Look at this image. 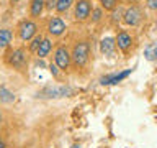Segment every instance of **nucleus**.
I'll return each mask as SVG.
<instances>
[{"label": "nucleus", "mask_w": 157, "mask_h": 148, "mask_svg": "<svg viewBox=\"0 0 157 148\" xmlns=\"http://www.w3.org/2000/svg\"><path fill=\"white\" fill-rule=\"evenodd\" d=\"M72 61L77 68H82L85 66L87 61H88V56H90V44L87 41H78L75 43V46L72 49Z\"/></svg>", "instance_id": "obj_1"}, {"label": "nucleus", "mask_w": 157, "mask_h": 148, "mask_svg": "<svg viewBox=\"0 0 157 148\" xmlns=\"http://www.w3.org/2000/svg\"><path fill=\"white\" fill-rule=\"evenodd\" d=\"M36 31H38V27H36L34 22H31V20L23 22L21 25H20V28H18V35H20V38H21L23 41L33 39L34 36H36Z\"/></svg>", "instance_id": "obj_2"}, {"label": "nucleus", "mask_w": 157, "mask_h": 148, "mask_svg": "<svg viewBox=\"0 0 157 148\" xmlns=\"http://www.w3.org/2000/svg\"><path fill=\"white\" fill-rule=\"evenodd\" d=\"M71 59L72 56L66 46H59L56 49V53H54V61H56V66L59 69H67L69 64H71Z\"/></svg>", "instance_id": "obj_3"}, {"label": "nucleus", "mask_w": 157, "mask_h": 148, "mask_svg": "<svg viewBox=\"0 0 157 148\" xmlns=\"http://www.w3.org/2000/svg\"><path fill=\"white\" fill-rule=\"evenodd\" d=\"M92 12V3L88 0H78L75 3V10H74V17H75L77 22H83L90 17Z\"/></svg>", "instance_id": "obj_4"}, {"label": "nucleus", "mask_w": 157, "mask_h": 148, "mask_svg": "<svg viewBox=\"0 0 157 148\" xmlns=\"http://www.w3.org/2000/svg\"><path fill=\"white\" fill-rule=\"evenodd\" d=\"M72 94V89L67 86H49L41 91V96L44 97H67Z\"/></svg>", "instance_id": "obj_5"}, {"label": "nucleus", "mask_w": 157, "mask_h": 148, "mask_svg": "<svg viewBox=\"0 0 157 148\" xmlns=\"http://www.w3.org/2000/svg\"><path fill=\"white\" fill-rule=\"evenodd\" d=\"M123 20H124V23L129 25V27H136V25L141 22V10L137 7H129L124 13H123Z\"/></svg>", "instance_id": "obj_6"}, {"label": "nucleus", "mask_w": 157, "mask_h": 148, "mask_svg": "<svg viewBox=\"0 0 157 148\" xmlns=\"http://www.w3.org/2000/svg\"><path fill=\"white\" fill-rule=\"evenodd\" d=\"M48 31H49V35H52V36H61V35L66 31V23H64L59 17H54V18L49 20V23H48Z\"/></svg>", "instance_id": "obj_7"}, {"label": "nucleus", "mask_w": 157, "mask_h": 148, "mask_svg": "<svg viewBox=\"0 0 157 148\" xmlns=\"http://www.w3.org/2000/svg\"><path fill=\"white\" fill-rule=\"evenodd\" d=\"M25 61H26V53H25L23 48L13 49V51L10 53V56H8V63L12 64L13 68H21L25 64Z\"/></svg>", "instance_id": "obj_8"}, {"label": "nucleus", "mask_w": 157, "mask_h": 148, "mask_svg": "<svg viewBox=\"0 0 157 148\" xmlns=\"http://www.w3.org/2000/svg\"><path fill=\"white\" fill-rule=\"evenodd\" d=\"M115 39H116V46L120 48L121 51H128V49L131 48L132 39H131V35H128L126 31H120Z\"/></svg>", "instance_id": "obj_9"}, {"label": "nucleus", "mask_w": 157, "mask_h": 148, "mask_svg": "<svg viewBox=\"0 0 157 148\" xmlns=\"http://www.w3.org/2000/svg\"><path fill=\"white\" fill-rule=\"evenodd\" d=\"M129 74H131V69H126V71H123L120 74H113V76L101 77V84L103 86H105V84H118V82H121L123 79H126Z\"/></svg>", "instance_id": "obj_10"}, {"label": "nucleus", "mask_w": 157, "mask_h": 148, "mask_svg": "<svg viewBox=\"0 0 157 148\" xmlns=\"http://www.w3.org/2000/svg\"><path fill=\"white\" fill-rule=\"evenodd\" d=\"M115 48H116V39L111 36H106L100 41V49L103 54H113Z\"/></svg>", "instance_id": "obj_11"}, {"label": "nucleus", "mask_w": 157, "mask_h": 148, "mask_svg": "<svg viewBox=\"0 0 157 148\" xmlns=\"http://www.w3.org/2000/svg\"><path fill=\"white\" fill-rule=\"evenodd\" d=\"M43 10H44V0H31V3H29V15L33 18L41 17Z\"/></svg>", "instance_id": "obj_12"}, {"label": "nucleus", "mask_w": 157, "mask_h": 148, "mask_svg": "<svg viewBox=\"0 0 157 148\" xmlns=\"http://www.w3.org/2000/svg\"><path fill=\"white\" fill-rule=\"evenodd\" d=\"M51 49H52V43H51V39L43 38V41H41V44H39V48H38L36 54H38L39 58H46L48 54L51 53Z\"/></svg>", "instance_id": "obj_13"}, {"label": "nucleus", "mask_w": 157, "mask_h": 148, "mask_svg": "<svg viewBox=\"0 0 157 148\" xmlns=\"http://www.w3.org/2000/svg\"><path fill=\"white\" fill-rule=\"evenodd\" d=\"M12 38H13L12 30H7V28L0 30V48H7L12 43Z\"/></svg>", "instance_id": "obj_14"}, {"label": "nucleus", "mask_w": 157, "mask_h": 148, "mask_svg": "<svg viewBox=\"0 0 157 148\" xmlns=\"http://www.w3.org/2000/svg\"><path fill=\"white\" fill-rule=\"evenodd\" d=\"M144 56L149 61H155L157 59V43H151L149 46L144 49Z\"/></svg>", "instance_id": "obj_15"}, {"label": "nucleus", "mask_w": 157, "mask_h": 148, "mask_svg": "<svg viewBox=\"0 0 157 148\" xmlns=\"http://www.w3.org/2000/svg\"><path fill=\"white\" fill-rule=\"evenodd\" d=\"M74 0H57V5H56V12L57 13H66L69 8L72 7Z\"/></svg>", "instance_id": "obj_16"}, {"label": "nucleus", "mask_w": 157, "mask_h": 148, "mask_svg": "<svg viewBox=\"0 0 157 148\" xmlns=\"http://www.w3.org/2000/svg\"><path fill=\"white\" fill-rule=\"evenodd\" d=\"M15 101V96L13 92H10L8 89L5 87H0V102H5V104H10Z\"/></svg>", "instance_id": "obj_17"}, {"label": "nucleus", "mask_w": 157, "mask_h": 148, "mask_svg": "<svg viewBox=\"0 0 157 148\" xmlns=\"http://www.w3.org/2000/svg\"><path fill=\"white\" fill-rule=\"evenodd\" d=\"M100 3H101V8L105 10H115L118 0H100Z\"/></svg>", "instance_id": "obj_18"}, {"label": "nucleus", "mask_w": 157, "mask_h": 148, "mask_svg": "<svg viewBox=\"0 0 157 148\" xmlns=\"http://www.w3.org/2000/svg\"><path fill=\"white\" fill-rule=\"evenodd\" d=\"M41 41H43V36H41V35H36V36L33 38L31 44H29V49H31V51H38V48H39V44H41Z\"/></svg>", "instance_id": "obj_19"}, {"label": "nucleus", "mask_w": 157, "mask_h": 148, "mask_svg": "<svg viewBox=\"0 0 157 148\" xmlns=\"http://www.w3.org/2000/svg\"><path fill=\"white\" fill-rule=\"evenodd\" d=\"M56 5H57V0H44V8H48V10L56 8Z\"/></svg>", "instance_id": "obj_20"}, {"label": "nucleus", "mask_w": 157, "mask_h": 148, "mask_svg": "<svg viewBox=\"0 0 157 148\" xmlns=\"http://www.w3.org/2000/svg\"><path fill=\"white\" fill-rule=\"evenodd\" d=\"M92 13H93V17H92V20H93V22H98V20L101 18V8H95Z\"/></svg>", "instance_id": "obj_21"}, {"label": "nucleus", "mask_w": 157, "mask_h": 148, "mask_svg": "<svg viewBox=\"0 0 157 148\" xmlns=\"http://www.w3.org/2000/svg\"><path fill=\"white\" fill-rule=\"evenodd\" d=\"M146 3L151 10H157V0H146Z\"/></svg>", "instance_id": "obj_22"}, {"label": "nucleus", "mask_w": 157, "mask_h": 148, "mask_svg": "<svg viewBox=\"0 0 157 148\" xmlns=\"http://www.w3.org/2000/svg\"><path fill=\"white\" fill-rule=\"evenodd\" d=\"M49 69H51V72L54 74V76H59V71H57V68L54 66V64H51V66H49Z\"/></svg>", "instance_id": "obj_23"}, {"label": "nucleus", "mask_w": 157, "mask_h": 148, "mask_svg": "<svg viewBox=\"0 0 157 148\" xmlns=\"http://www.w3.org/2000/svg\"><path fill=\"white\" fill-rule=\"evenodd\" d=\"M72 148H82V145H78V143H74Z\"/></svg>", "instance_id": "obj_24"}, {"label": "nucleus", "mask_w": 157, "mask_h": 148, "mask_svg": "<svg viewBox=\"0 0 157 148\" xmlns=\"http://www.w3.org/2000/svg\"><path fill=\"white\" fill-rule=\"evenodd\" d=\"M0 148H5V145H3V142H2V138H0Z\"/></svg>", "instance_id": "obj_25"}, {"label": "nucleus", "mask_w": 157, "mask_h": 148, "mask_svg": "<svg viewBox=\"0 0 157 148\" xmlns=\"http://www.w3.org/2000/svg\"><path fill=\"white\" fill-rule=\"evenodd\" d=\"M10 2H12V3H18L20 0H10Z\"/></svg>", "instance_id": "obj_26"}, {"label": "nucleus", "mask_w": 157, "mask_h": 148, "mask_svg": "<svg viewBox=\"0 0 157 148\" xmlns=\"http://www.w3.org/2000/svg\"><path fill=\"white\" fill-rule=\"evenodd\" d=\"M0 120H2V115H0Z\"/></svg>", "instance_id": "obj_27"}]
</instances>
